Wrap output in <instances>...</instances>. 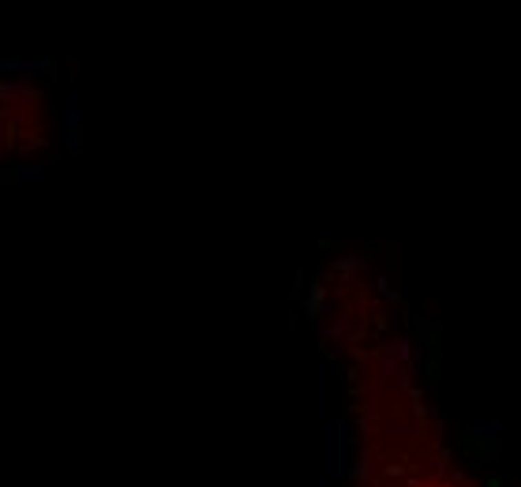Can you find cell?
Here are the masks:
<instances>
[{
    "label": "cell",
    "mask_w": 521,
    "mask_h": 487,
    "mask_svg": "<svg viewBox=\"0 0 521 487\" xmlns=\"http://www.w3.org/2000/svg\"><path fill=\"white\" fill-rule=\"evenodd\" d=\"M473 431L480 439V446H499V420H476Z\"/></svg>",
    "instance_id": "obj_3"
},
{
    "label": "cell",
    "mask_w": 521,
    "mask_h": 487,
    "mask_svg": "<svg viewBox=\"0 0 521 487\" xmlns=\"http://www.w3.org/2000/svg\"><path fill=\"white\" fill-rule=\"evenodd\" d=\"M349 427L345 424H330L327 427V476L330 480H338V476H345L349 468Z\"/></svg>",
    "instance_id": "obj_1"
},
{
    "label": "cell",
    "mask_w": 521,
    "mask_h": 487,
    "mask_svg": "<svg viewBox=\"0 0 521 487\" xmlns=\"http://www.w3.org/2000/svg\"><path fill=\"white\" fill-rule=\"evenodd\" d=\"M319 413H327V367H319Z\"/></svg>",
    "instance_id": "obj_4"
},
{
    "label": "cell",
    "mask_w": 521,
    "mask_h": 487,
    "mask_svg": "<svg viewBox=\"0 0 521 487\" xmlns=\"http://www.w3.org/2000/svg\"><path fill=\"white\" fill-rule=\"evenodd\" d=\"M64 135H68V147H79V98H68L64 101Z\"/></svg>",
    "instance_id": "obj_2"
}]
</instances>
